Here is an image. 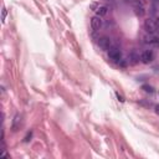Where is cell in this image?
Masks as SVG:
<instances>
[{"label": "cell", "instance_id": "obj_6", "mask_svg": "<svg viewBox=\"0 0 159 159\" xmlns=\"http://www.w3.org/2000/svg\"><path fill=\"white\" fill-rule=\"evenodd\" d=\"M20 123H21V116L20 114H15L14 121H13V131L16 132L20 128Z\"/></svg>", "mask_w": 159, "mask_h": 159}, {"label": "cell", "instance_id": "obj_12", "mask_svg": "<svg viewBox=\"0 0 159 159\" xmlns=\"http://www.w3.org/2000/svg\"><path fill=\"white\" fill-rule=\"evenodd\" d=\"M6 14H8V11L5 8H3V22L5 21V17H6Z\"/></svg>", "mask_w": 159, "mask_h": 159}, {"label": "cell", "instance_id": "obj_7", "mask_svg": "<svg viewBox=\"0 0 159 159\" xmlns=\"http://www.w3.org/2000/svg\"><path fill=\"white\" fill-rule=\"evenodd\" d=\"M145 42L150 44V45H159V39L155 36H147L145 37Z\"/></svg>", "mask_w": 159, "mask_h": 159}, {"label": "cell", "instance_id": "obj_10", "mask_svg": "<svg viewBox=\"0 0 159 159\" xmlns=\"http://www.w3.org/2000/svg\"><path fill=\"white\" fill-rule=\"evenodd\" d=\"M142 90H144L145 92H148V93H153V91H154V90H153V87L152 86H148V85H143L142 86Z\"/></svg>", "mask_w": 159, "mask_h": 159}, {"label": "cell", "instance_id": "obj_13", "mask_svg": "<svg viewBox=\"0 0 159 159\" xmlns=\"http://www.w3.org/2000/svg\"><path fill=\"white\" fill-rule=\"evenodd\" d=\"M117 97H118V99H119L121 102H123V101H124V99H123V97H122V96H119V93H117Z\"/></svg>", "mask_w": 159, "mask_h": 159}, {"label": "cell", "instance_id": "obj_14", "mask_svg": "<svg viewBox=\"0 0 159 159\" xmlns=\"http://www.w3.org/2000/svg\"><path fill=\"white\" fill-rule=\"evenodd\" d=\"M155 113L159 116V104H157V106H155Z\"/></svg>", "mask_w": 159, "mask_h": 159}, {"label": "cell", "instance_id": "obj_3", "mask_svg": "<svg viewBox=\"0 0 159 159\" xmlns=\"http://www.w3.org/2000/svg\"><path fill=\"white\" fill-rule=\"evenodd\" d=\"M153 60H154V52L152 50H145L142 55H140V61L143 63H150Z\"/></svg>", "mask_w": 159, "mask_h": 159}, {"label": "cell", "instance_id": "obj_1", "mask_svg": "<svg viewBox=\"0 0 159 159\" xmlns=\"http://www.w3.org/2000/svg\"><path fill=\"white\" fill-rule=\"evenodd\" d=\"M108 57L111 58L112 61H119L121 57H122V52L118 47H116V46H113V47H111L108 50Z\"/></svg>", "mask_w": 159, "mask_h": 159}, {"label": "cell", "instance_id": "obj_4", "mask_svg": "<svg viewBox=\"0 0 159 159\" xmlns=\"http://www.w3.org/2000/svg\"><path fill=\"white\" fill-rule=\"evenodd\" d=\"M98 46L101 50H104V51L109 50L111 49V39L108 36H102L98 40Z\"/></svg>", "mask_w": 159, "mask_h": 159}, {"label": "cell", "instance_id": "obj_15", "mask_svg": "<svg viewBox=\"0 0 159 159\" xmlns=\"http://www.w3.org/2000/svg\"><path fill=\"white\" fill-rule=\"evenodd\" d=\"M155 25H157V27L159 29V17H158V19L155 20Z\"/></svg>", "mask_w": 159, "mask_h": 159}, {"label": "cell", "instance_id": "obj_8", "mask_svg": "<svg viewBox=\"0 0 159 159\" xmlns=\"http://www.w3.org/2000/svg\"><path fill=\"white\" fill-rule=\"evenodd\" d=\"M107 11H108V8H107V6H98V8L96 9L97 15H98V16H101V17L107 14Z\"/></svg>", "mask_w": 159, "mask_h": 159}, {"label": "cell", "instance_id": "obj_5", "mask_svg": "<svg viewBox=\"0 0 159 159\" xmlns=\"http://www.w3.org/2000/svg\"><path fill=\"white\" fill-rule=\"evenodd\" d=\"M91 27H92V30L93 31H98L99 29L102 27V19H101V16H93L92 19H91Z\"/></svg>", "mask_w": 159, "mask_h": 159}, {"label": "cell", "instance_id": "obj_2", "mask_svg": "<svg viewBox=\"0 0 159 159\" xmlns=\"http://www.w3.org/2000/svg\"><path fill=\"white\" fill-rule=\"evenodd\" d=\"M144 29H145V31L148 32V34H154L157 31V25H155V20H152V19H147L144 21Z\"/></svg>", "mask_w": 159, "mask_h": 159}, {"label": "cell", "instance_id": "obj_11", "mask_svg": "<svg viewBox=\"0 0 159 159\" xmlns=\"http://www.w3.org/2000/svg\"><path fill=\"white\" fill-rule=\"evenodd\" d=\"M31 135H32V133H31V132H30V133H27V135L24 138V142H29V140H30V138H31Z\"/></svg>", "mask_w": 159, "mask_h": 159}, {"label": "cell", "instance_id": "obj_9", "mask_svg": "<svg viewBox=\"0 0 159 159\" xmlns=\"http://www.w3.org/2000/svg\"><path fill=\"white\" fill-rule=\"evenodd\" d=\"M144 13H145V11H144L143 6H137V8H135V14H137L138 16H143Z\"/></svg>", "mask_w": 159, "mask_h": 159}]
</instances>
